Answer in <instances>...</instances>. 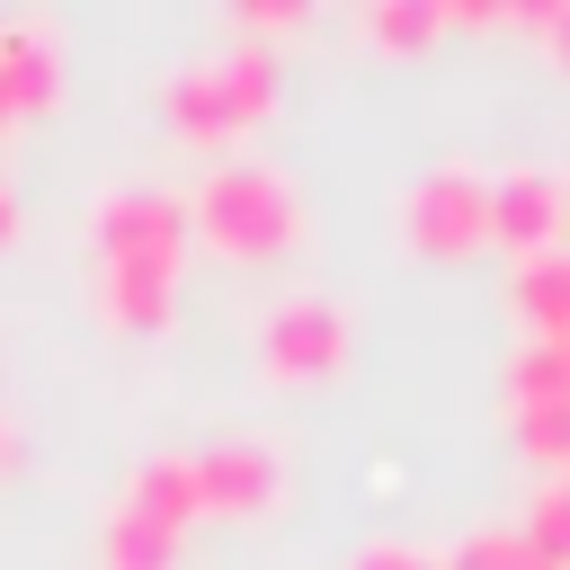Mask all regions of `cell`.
<instances>
[{"mask_svg": "<svg viewBox=\"0 0 570 570\" xmlns=\"http://www.w3.org/2000/svg\"><path fill=\"white\" fill-rule=\"evenodd\" d=\"M187 232H205V249L223 258H276L303 232V196L276 160H214L187 196Z\"/></svg>", "mask_w": 570, "mask_h": 570, "instance_id": "cell-1", "label": "cell"}, {"mask_svg": "<svg viewBox=\"0 0 570 570\" xmlns=\"http://www.w3.org/2000/svg\"><path fill=\"white\" fill-rule=\"evenodd\" d=\"M89 249H98V267H134V258L178 267L187 258V196H169V187H107L89 205Z\"/></svg>", "mask_w": 570, "mask_h": 570, "instance_id": "cell-2", "label": "cell"}, {"mask_svg": "<svg viewBox=\"0 0 570 570\" xmlns=\"http://www.w3.org/2000/svg\"><path fill=\"white\" fill-rule=\"evenodd\" d=\"M401 232H410V249H428V258H463L472 240H490V178L463 169V160H436L428 178H410Z\"/></svg>", "mask_w": 570, "mask_h": 570, "instance_id": "cell-3", "label": "cell"}, {"mask_svg": "<svg viewBox=\"0 0 570 570\" xmlns=\"http://www.w3.org/2000/svg\"><path fill=\"white\" fill-rule=\"evenodd\" d=\"M258 365L276 383H312V374H338L347 365V312L330 294H285L267 321H258Z\"/></svg>", "mask_w": 570, "mask_h": 570, "instance_id": "cell-4", "label": "cell"}, {"mask_svg": "<svg viewBox=\"0 0 570 570\" xmlns=\"http://www.w3.org/2000/svg\"><path fill=\"white\" fill-rule=\"evenodd\" d=\"M561 223H570V196H561L552 169H499V178H490V240H508L517 258L552 249Z\"/></svg>", "mask_w": 570, "mask_h": 570, "instance_id": "cell-5", "label": "cell"}, {"mask_svg": "<svg viewBox=\"0 0 570 570\" xmlns=\"http://www.w3.org/2000/svg\"><path fill=\"white\" fill-rule=\"evenodd\" d=\"M196 490H205V508H223V517H258V508H276L285 463H276V445H258V436H223V445L196 454Z\"/></svg>", "mask_w": 570, "mask_h": 570, "instance_id": "cell-6", "label": "cell"}, {"mask_svg": "<svg viewBox=\"0 0 570 570\" xmlns=\"http://www.w3.org/2000/svg\"><path fill=\"white\" fill-rule=\"evenodd\" d=\"M0 89H9L18 116L62 98V36L45 18H0Z\"/></svg>", "mask_w": 570, "mask_h": 570, "instance_id": "cell-7", "label": "cell"}, {"mask_svg": "<svg viewBox=\"0 0 570 570\" xmlns=\"http://www.w3.org/2000/svg\"><path fill=\"white\" fill-rule=\"evenodd\" d=\"M116 508H134V517H151V525L187 534V525L205 517V490H196V454H142V463L125 472V499H116Z\"/></svg>", "mask_w": 570, "mask_h": 570, "instance_id": "cell-8", "label": "cell"}, {"mask_svg": "<svg viewBox=\"0 0 570 570\" xmlns=\"http://www.w3.org/2000/svg\"><path fill=\"white\" fill-rule=\"evenodd\" d=\"M160 116H169V125H178V142H196V151H223V142L240 134V116H232V98H223L214 62L169 71V80H160Z\"/></svg>", "mask_w": 570, "mask_h": 570, "instance_id": "cell-9", "label": "cell"}, {"mask_svg": "<svg viewBox=\"0 0 570 570\" xmlns=\"http://www.w3.org/2000/svg\"><path fill=\"white\" fill-rule=\"evenodd\" d=\"M98 312H107L116 330H160V321L178 312V267H151V258L98 267Z\"/></svg>", "mask_w": 570, "mask_h": 570, "instance_id": "cell-10", "label": "cell"}, {"mask_svg": "<svg viewBox=\"0 0 570 570\" xmlns=\"http://www.w3.org/2000/svg\"><path fill=\"white\" fill-rule=\"evenodd\" d=\"M508 303H517V321H525L534 338L561 347V330H570V249H534V258H517Z\"/></svg>", "mask_w": 570, "mask_h": 570, "instance_id": "cell-11", "label": "cell"}, {"mask_svg": "<svg viewBox=\"0 0 570 570\" xmlns=\"http://www.w3.org/2000/svg\"><path fill=\"white\" fill-rule=\"evenodd\" d=\"M356 27H365V45H383V53H428V45L445 36V0H365Z\"/></svg>", "mask_w": 570, "mask_h": 570, "instance_id": "cell-12", "label": "cell"}, {"mask_svg": "<svg viewBox=\"0 0 570 570\" xmlns=\"http://www.w3.org/2000/svg\"><path fill=\"white\" fill-rule=\"evenodd\" d=\"M98 552H107V570H169V561H178V534L151 525V517H134V508H107Z\"/></svg>", "mask_w": 570, "mask_h": 570, "instance_id": "cell-13", "label": "cell"}, {"mask_svg": "<svg viewBox=\"0 0 570 570\" xmlns=\"http://www.w3.org/2000/svg\"><path fill=\"white\" fill-rule=\"evenodd\" d=\"M205 62H214V80H223V98H232V116H240V125H258V116L276 107V53L232 45V53H205Z\"/></svg>", "mask_w": 570, "mask_h": 570, "instance_id": "cell-14", "label": "cell"}, {"mask_svg": "<svg viewBox=\"0 0 570 570\" xmlns=\"http://www.w3.org/2000/svg\"><path fill=\"white\" fill-rule=\"evenodd\" d=\"M543 401H570V356L552 338H525L508 356V410H543Z\"/></svg>", "mask_w": 570, "mask_h": 570, "instance_id": "cell-15", "label": "cell"}, {"mask_svg": "<svg viewBox=\"0 0 570 570\" xmlns=\"http://www.w3.org/2000/svg\"><path fill=\"white\" fill-rule=\"evenodd\" d=\"M517 534H525V552H534L543 570H570V481H543Z\"/></svg>", "mask_w": 570, "mask_h": 570, "instance_id": "cell-16", "label": "cell"}, {"mask_svg": "<svg viewBox=\"0 0 570 570\" xmlns=\"http://www.w3.org/2000/svg\"><path fill=\"white\" fill-rule=\"evenodd\" d=\"M436 570H543V561L525 552L517 525H481V534H463L454 552H436Z\"/></svg>", "mask_w": 570, "mask_h": 570, "instance_id": "cell-17", "label": "cell"}, {"mask_svg": "<svg viewBox=\"0 0 570 570\" xmlns=\"http://www.w3.org/2000/svg\"><path fill=\"white\" fill-rule=\"evenodd\" d=\"M517 445L534 463H570V401H543V410H517Z\"/></svg>", "mask_w": 570, "mask_h": 570, "instance_id": "cell-18", "label": "cell"}, {"mask_svg": "<svg viewBox=\"0 0 570 570\" xmlns=\"http://www.w3.org/2000/svg\"><path fill=\"white\" fill-rule=\"evenodd\" d=\"M356 570H436V552H410V543H365Z\"/></svg>", "mask_w": 570, "mask_h": 570, "instance_id": "cell-19", "label": "cell"}, {"mask_svg": "<svg viewBox=\"0 0 570 570\" xmlns=\"http://www.w3.org/2000/svg\"><path fill=\"white\" fill-rule=\"evenodd\" d=\"M294 18H303L294 0H240V9H232V27H240V36H249V27H294Z\"/></svg>", "mask_w": 570, "mask_h": 570, "instance_id": "cell-20", "label": "cell"}, {"mask_svg": "<svg viewBox=\"0 0 570 570\" xmlns=\"http://www.w3.org/2000/svg\"><path fill=\"white\" fill-rule=\"evenodd\" d=\"M543 53L570 71V0H552V18H543Z\"/></svg>", "mask_w": 570, "mask_h": 570, "instance_id": "cell-21", "label": "cell"}, {"mask_svg": "<svg viewBox=\"0 0 570 570\" xmlns=\"http://www.w3.org/2000/svg\"><path fill=\"white\" fill-rule=\"evenodd\" d=\"M9 232H18V187L0 178V240H9Z\"/></svg>", "mask_w": 570, "mask_h": 570, "instance_id": "cell-22", "label": "cell"}, {"mask_svg": "<svg viewBox=\"0 0 570 570\" xmlns=\"http://www.w3.org/2000/svg\"><path fill=\"white\" fill-rule=\"evenodd\" d=\"M0 472H18V428L0 419Z\"/></svg>", "mask_w": 570, "mask_h": 570, "instance_id": "cell-23", "label": "cell"}, {"mask_svg": "<svg viewBox=\"0 0 570 570\" xmlns=\"http://www.w3.org/2000/svg\"><path fill=\"white\" fill-rule=\"evenodd\" d=\"M9 116H18V107H9V89H0V125H9Z\"/></svg>", "mask_w": 570, "mask_h": 570, "instance_id": "cell-24", "label": "cell"}, {"mask_svg": "<svg viewBox=\"0 0 570 570\" xmlns=\"http://www.w3.org/2000/svg\"><path fill=\"white\" fill-rule=\"evenodd\" d=\"M561 356H570V330H561Z\"/></svg>", "mask_w": 570, "mask_h": 570, "instance_id": "cell-25", "label": "cell"}, {"mask_svg": "<svg viewBox=\"0 0 570 570\" xmlns=\"http://www.w3.org/2000/svg\"><path fill=\"white\" fill-rule=\"evenodd\" d=\"M561 481H570V463H561Z\"/></svg>", "mask_w": 570, "mask_h": 570, "instance_id": "cell-26", "label": "cell"}, {"mask_svg": "<svg viewBox=\"0 0 570 570\" xmlns=\"http://www.w3.org/2000/svg\"><path fill=\"white\" fill-rule=\"evenodd\" d=\"M561 196H570V178H561Z\"/></svg>", "mask_w": 570, "mask_h": 570, "instance_id": "cell-27", "label": "cell"}]
</instances>
